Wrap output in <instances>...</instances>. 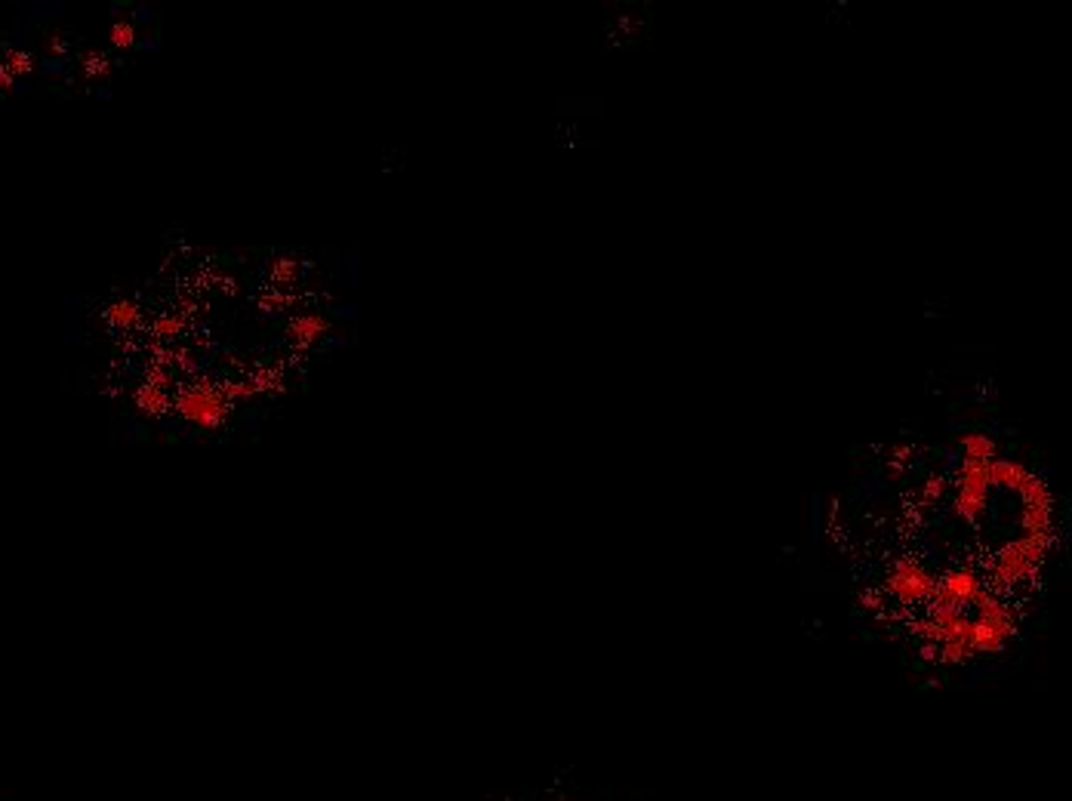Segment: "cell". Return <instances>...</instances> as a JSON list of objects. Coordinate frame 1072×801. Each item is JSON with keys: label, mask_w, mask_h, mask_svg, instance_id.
Instances as JSON below:
<instances>
[{"label": "cell", "mask_w": 1072, "mask_h": 801, "mask_svg": "<svg viewBox=\"0 0 1072 801\" xmlns=\"http://www.w3.org/2000/svg\"><path fill=\"white\" fill-rule=\"evenodd\" d=\"M934 583H937V580H934L931 570H927L922 561H912V558L897 561V565L890 567V574H888L890 595H894L897 601H903V604L931 601Z\"/></svg>", "instance_id": "6da1fadb"}, {"label": "cell", "mask_w": 1072, "mask_h": 801, "mask_svg": "<svg viewBox=\"0 0 1072 801\" xmlns=\"http://www.w3.org/2000/svg\"><path fill=\"white\" fill-rule=\"evenodd\" d=\"M108 321H111L114 327L127 330V327H133V324L139 321V308H136L133 302H114V306L108 308Z\"/></svg>", "instance_id": "5b68a950"}, {"label": "cell", "mask_w": 1072, "mask_h": 801, "mask_svg": "<svg viewBox=\"0 0 1072 801\" xmlns=\"http://www.w3.org/2000/svg\"><path fill=\"white\" fill-rule=\"evenodd\" d=\"M179 330H182V321H176V317H164V321L157 324V334L161 336H176Z\"/></svg>", "instance_id": "52a82bcc"}, {"label": "cell", "mask_w": 1072, "mask_h": 801, "mask_svg": "<svg viewBox=\"0 0 1072 801\" xmlns=\"http://www.w3.org/2000/svg\"><path fill=\"white\" fill-rule=\"evenodd\" d=\"M176 407H179V416H182L185 423L198 425V429H213V425H219L228 410L226 401H222V395L216 392L213 386H207V382H198V386L185 388V392L179 395Z\"/></svg>", "instance_id": "7a4b0ae2"}, {"label": "cell", "mask_w": 1072, "mask_h": 801, "mask_svg": "<svg viewBox=\"0 0 1072 801\" xmlns=\"http://www.w3.org/2000/svg\"><path fill=\"white\" fill-rule=\"evenodd\" d=\"M111 38H114L118 47H129V43H133V28H129V25H114Z\"/></svg>", "instance_id": "8992f818"}, {"label": "cell", "mask_w": 1072, "mask_h": 801, "mask_svg": "<svg viewBox=\"0 0 1072 801\" xmlns=\"http://www.w3.org/2000/svg\"><path fill=\"white\" fill-rule=\"evenodd\" d=\"M290 339L297 345H312L315 339H321L327 334V321H323L321 315H306V317H297V321L290 324Z\"/></svg>", "instance_id": "3957f363"}, {"label": "cell", "mask_w": 1072, "mask_h": 801, "mask_svg": "<svg viewBox=\"0 0 1072 801\" xmlns=\"http://www.w3.org/2000/svg\"><path fill=\"white\" fill-rule=\"evenodd\" d=\"M136 401H139L142 414H161V410L167 407V395H164L161 382H148V386H142L139 395H136Z\"/></svg>", "instance_id": "277c9868"}]
</instances>
